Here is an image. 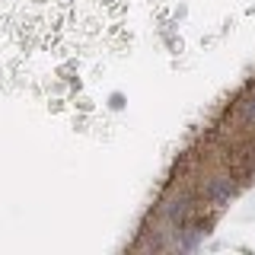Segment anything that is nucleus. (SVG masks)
Here are the masks:
<instances>
[{
  "label": "nucleus",
  "mask_w": 255,
  "mask_h": 255,
  "mask_svg": "<svg viewBox=\"0 0 255 255\" xmlns=\"http://www.w3.org/2000/svg\"><path fill=\"white\" fill-rule=\"evenodd\" d=\"M230 191H233V185H230V179H227V182H220V185H214V188H211V195L217 198V201H223Z\"/></svg>",
  "instance_id": "nucleus-1"
}]
</instances>
